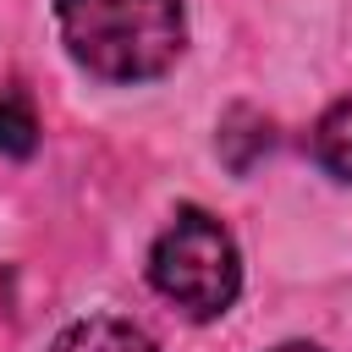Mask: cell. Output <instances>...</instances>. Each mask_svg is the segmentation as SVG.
<instances>
[{"label":"cell","instance_id":"obj_4","mask_svg":"<svg viewBox=\"0 0 352 352\" xmlns=\"http://www.w3.org/2000/svg\"><path fill=\"white\" fill-rule=\"evenodd\" d=\"M270 143H275L270 116H258V110H248V104L226 110V121H220V160H226L231 170H253V160H258Z\"/></svg>","mask_w":352,"mask_h":352},{"label":"cell","instance_id":"obj_1","mask_svg":"<svg viewBox=\"0 0 352 352\" xmlns=\"http://www.w3.org/2000/svg\"><path fill=\"white\" fill-rule=\"evenodd\" d=\"M66 55L104 82L165 77L187 50V16L176 0H60Z\"/></svg>","mask_w":352,"mask_h":352},{"label":"cell","instance_id":"obj_5","mask_svg":"<svg viewBox=\"0 0 352 352\" xmlns=\"http://www.w3.org/2000/svg\"><path fill=\"white\" fill-rule=\"evenodd\" d=\"M319 170H330L336 182H352V99L330 104L319 121H314V138H308Z\"/></svg>","mask_w":352,"mask_h":352},{"label":"cell","instance_id":"obj_6","mask_svg":"<svg viewBox=\"0 0 352 352\" xmlns=\"http://www.w3.org/2000/svg\"><path fill=\"white\" fill-rule=\"evenodd\" d=\"M33 148H38V116H33V104H28L22 88L0 82V154L6 160H28Z\"/></svg>","mask_w":352,"mask_h":352},{"label":"cell","instance_id":"obj_3","mask_svg":"<svg viewBox=\"0 0 352 352\" xmlns=\"http://www.w3.org/2000/svg\"><path fill=\"white\" fill-rule=\"evenodd\" d=\"M50 352H160L138 324H126V319H104V314H94V319H77V324H66L60 336H55V346Z\"/></svg>","mask_w":352,"mask_h":352},{"label":"cell","instance_id":"obj_7","mask_svg":"<svg viewBox=\"0 0 352 352\" xmlns=\"http://www.w3.org/2000/svg\"><path fill=\"white\" fill-rule=\"evenodd\" d=\"M275 352H324V346H314V341H286V346H275Z\"/></svg>","mask_w":352,"mask_h":352},{"label":"cell","instance_id":"obj_2","mask_svg":"<svg viewBox=\"0 0 352 352\" xmlns=\"http://www.w3.org/2000/svg\"><path fill=\"white\" fill-rule=\"evenodd\" d=\"M148 280L187 319H220L242 292V258L231 231L209 209H176L148 248Z\"/></svg>","mask_w":352,"mask_h":352}]
</instances>
